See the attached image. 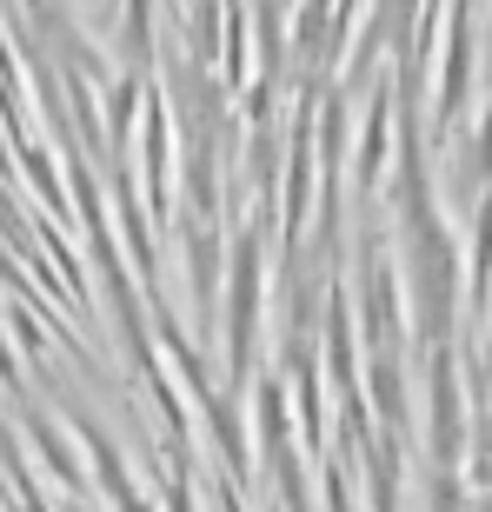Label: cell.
<instances>
[{
    "label": "cell",
    "mask_w": 492,
    "mask_h": 512,
    "mask_svg": "<svg viewBox=\"0 0 492 512\" xmlns=\"http://www.w3.org/2000/svg\"><path fill=\"white\" fill-rule=\"evenodd\" d=\"M266 227L233 233L227 247V373L253 380L260 373V333H266Z\"/></svg>",
    "instance_id": "obj_1"
},
{
    "label": "cell",
    "mask_w": 492,
    "mask_h": 512,
    "mask_svg": "<svg viewBox=\"0 0 492 512\" xmlns=\"http://www.w3.org/2000/svg\"><path fill=\"white\" fill-rule=\"evenodd\" d=\"M133 160H140V187H147V220H167L173 207V100L160 87H147L140 100V127H133Z\"/></svg>",
    "instance_id": "obj_2"
},
{
    "label": "cell",
    "mask_w": 492,
    "mask_h": 512,
    "mask_svg": "<svg viewBox=\"0 0 492 512\" xmlns=\"http://www.w3.org/2000/svg\"><path fill=\"white\" fill-rule=\"evenodd\" d=\"M346 300H353V313H360L373 353H399V333H406V300H399L393 260H386L373 240H366V253H360V293H346Z\"/></svg>",
    "instance_id": "obj_3"
},
{
    "label": "cell",
    "mask_w": 492,
    "mask_h": 512,
    "mask_svg": "<svg viewBox=\"0 0 492 512\" xmlns=\"http://www.w3.org/2000/svg\"><path fill=\"white\" fill-rule=\"evenodd\" d=\"M67 426H74V446H80V459H87V479L100 486V499L114 512H153V499L140 493V479L127 473V459H120V446L107 439V426H94L87 413H67Z\"/></svg>",
    "instance_id": "obj_4"
},
{
    "label": "cell",
    "mask_w": 492,
    "mask_h": 512,
    "mask_svg": "<svg viewBox=\"0 0 492 512\" xmlns=\"http://www.w3.org/2000/svg\"><path fill=\"white\" fill-rule=\"evenodd\" d=\"M193 406H200V419H193V433L207 426V439H213V453H220V466H227V479H233V486H246L260 459H253V433H246L240 406H233V399H220L213 386H200V393H193Z\"/></svg>",
    "instance_id": "obj_5"
},
{
    "label": "cell",
    "mask_w": 492,
    "mask_h": 512,
    "mask_svg": "<svg viewBox=\"0 0 492 512\" xmlns=\"http://www.w3.org/2000/svg\"><path fill=\"white\" fill-rule=\"evenodd\" d=\"M27 446H34V459L47 466V479H60V493H67V499H87V493H94V479H87V466H80V453L67 446V433H60L54 413L27 406Z\"/></svg>",
    "instance_id": "obj_6"
},
{
    "label": "cell",
    "mask_w": 492,
    "mask_h": 512,
    "mask_svg": "<svg viewBox=\"0 0 492 512\" xmlns=\"http://www.w3.org/2000/svg\"><path fill=\"white\" fill-rule=\"evenodd\" d=\"M386 153H393V94L379 87V94L366 100L360 147H353V187L360 193H379V180H386Z\"/></svg>",
    "instance_id": "obj_7"
},
{
    "label": "cell",
    "mask_w": 492,
    "mask_h": 512,
    "mask_svg": "<svg viewBox=\"0 0 492 512\" xmlns=\"http://www.w3.org/2000/svg\"><path fill=\"white\" fill-rule=\"evenodd\" d=\"M220 266H227L220 227L187 220V280H193V300H200V320H213V306H220Z\"/></svg>",
    "instance_id": "obj_8"
},
{
    "label": "cell",
    "mask_w": 492,
    "mask_h": 512,
    "mask_svg": "<svg viewBox=\"0 0 492 512\" xmlns=\"http://www.w3.org/2000/svg\"><path fill=\"white\" fill-rule=\"evenodd\" d=\"M459 446H466V419H459V380H453V360L439 353V360H433V453L453 466Z\"/></svg>",
    "instance_id": "obj_9"
},
{
    "label": "cell",
    "mask_w": 492,
    "mask_h": 512,
    "mask_svg": "<svg viewBox=\"0 0 492 512\" xmlns=\"http://www.w3.org/2000/svg\"><path fill=\"white\" fill-rule=\"evenodd\" d=\"M360 393L379 406L386 433H406V373H399V353H373V360H366V386Z\"/></svg>",
    "instance_id": "obj_10"
},
{
    "label": "cell",
    "mask_w": 492,
    "mask_h": 512,
    "mask_svg": "<svg viewBox=\"0 0 492 512\" xmlns=\"http://www.w3.org/2000/svg\"><path fill=\"white\" fill-rule=\"evenodd\" d=\"M114 27H120V60H127V74H153V0H120V14H114Z\"/></svg>",
    "instance_id": "obj_11"
},
{
    "label": "cell",
    "mask_w": 492,
    "mask_h": 512,
    "mask_svg": "<svg viewBox=\"0 0 492 512\" xmlns=\"http://www.w3.org/2000/svg\"><path fill=\"white\" fill-rule=\"evenodd\" d=\"M160 506L167 512H200L193 506V459H160Z\"/></svg>",
    "instance_id": "obj_12"
},
{
    "label": "cell",
    "mask_w": 492,
    "mask_h": 512,
    "mask_svg": "<svg viewBox=\"0 0 492 512\" xmlns=\"http://www.w3.org/2000/svg\"><path fill=\"white\" fill-rule=\"evenodd\" d=\"M67 512H94V506H80V499H74V506H67Z\"/></svg>",
    "instance_id": "obj_13"
},
{
    "label": "cell",
    "mask_w": 492,
    "mask_h": 512,
    "mask_svg": "<svg viewBox=\"0 0 492 512\" xmlns=\"http://www.w3.org/2000/svg\"><path fill=\"white\" fill-rule=\"evenodd\" d=\"M373 512H399V506H373Z\"/></svg>",
    "instance_id": "obj_14"
},
{
    "label": "cell",
    "mask_w": 492,
    "mask_h": 512,
    "mask_svg": "<svg viewBox=\"0 0 492 512\" xmlns=\"http://www.w3.org/2000/svg\"><path fill=\"white\" fill-rule=\"evenodd\" d=\"M266 512H273V506H266Z\"/></svg>",
    "instance_id": "obj_15"
}]
</instances>
